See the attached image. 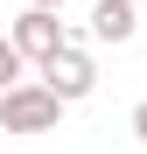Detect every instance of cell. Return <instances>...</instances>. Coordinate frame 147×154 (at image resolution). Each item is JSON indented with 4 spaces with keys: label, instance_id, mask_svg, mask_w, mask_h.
I'll use <instances>...</instances> for the list:
<instances>
[{
    "label": "cell",
    "instance_id": "cell-1",
    "mask_svg": "<svg viewBox=\"0 0 147 154\" xmlns=\"http://www.w3.org/2000/svg\"><path fill=\"white\" fill-rule=\"evenodd\" d=\"M35 84L56 98V105H77V98H91V91H98V63H91V49H84V42H63L56 56L42 63Z\"/></svg>",
    "mask_w": 147,
    "mask_h": 154
},
{
    "label": "cell",
    "instance_id": "cell-4",
    "mask_svg": "<svg viewBox=\"0 0 147 154\" xmlns=\"http://www.w3.org/2000/svg\"><path fill=\"white\" fill-rule=\"evenodd\" d=\"M140 35V14H133V0H98L91 7V42H133Z\"/></svg>",
    "mask_w": 147,
    "mask_h": 154
},
{
    "label": "cell",
    "instance_id": "cell-2",
    "mask_svg": "<svg viewBox=\"0 0 147 154\" xmlns=\"http://www.w3.org/2000/svg\"><path fill=\"white\" fill-rule=\"evenodd\" d=\"M56 119H63V105L35 77H21L14 91H0V133H56Z\"/></svg>",
    "mask_w": 147,
    "mask_h": 154
},
{
    "label": "cell",
    "instance_id": "cell-5",
    "mask_svg": "<svg viewBox=\"0 0 147 154\" xmlns=\"http://www.w3.org/2000/svg\"><path fill=\"white\" fill-rule=\"evenodd\" d=\"M14 84H21V56L7 49V35H0V91H14Z\"/></svg>",
    "mask_w": 147,
    "mask_h": 154
},
{
    "label": "cell",
    "instance_id": "cell-6",
    "mask_svg": "<svg viewBox=\"0 0 147 154\" xmlns=\"http://www.w3.org/2000/svg\"><path fill=\"white\" fill-rule=\"evenodd\" d=\"M133 140H147V98L133 105Z\"/></svg>",
    "mask_w": 147,
    "mask_h": 154
},
{
    "label": "cell",
    "instance_id": "cell-3",
    "mask_svg": "<svg viewBox=\"0 0 147 154\" xmlns=\"http://www.w3.org/2000/svg\"><path fill=\"white\" fill-rule=\"evenodd\" d=\"M63 42H77V35H70V28H63L56 14H35V7L21 14L14 28H7V49H14L21 63H49V56H56Z\"/></svg>",
    "mask_w": 147,
    "mask_h": 154
},
{
    "label": "cell",
    "instance_id": "cell-7",
    "mask_svg": "<svg viewBox=\"0 0 147 154\" xmlns=\"http://www.w3.org/2000/svg\"><path fill=\"white\" fill-rule=\"evenodd\" d=\"M28 7H35V14H56V7H63V0H28Z\"/></svg>",
    "mask_w": 147,
    "mask_h": 154
}]
</instances>
